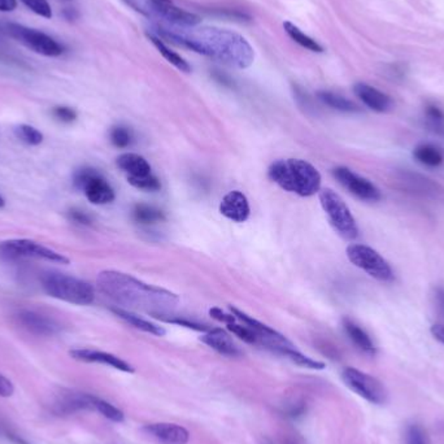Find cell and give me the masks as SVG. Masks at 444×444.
<instances>
[{
  "instance_id": "cell-1",
  "label": "cell",
  "mask_w": 444,
  "mask_h": 444,
  "mask_svg": "<svg viewBox=\"0 0 444 444\" xmlns=\"http://www.w3.org/2000/svg\"><path fill=\"white\" fill-rule=\"evenodd\" d=\"M190 27V30L160 29V35L178 46L220 60L230 67L239 69L251 67L255 52L241 34L218 27Z\"/></svg>"
},
{
  "instance_id": "cell-2",
  "label": "cell",
  "mask_w": 444,
  "mask_h": 444,
  "mask_svg": "<svg viewBox=\"0 0 444 444\" xmlns=\"http://www.w3.org/2000/svg\"><path fill=\"white\" fill-rule=\"evenodd\" d=\"M98 290L118 305L155 313H169L179 299L176 293L147 285L130 274L118 270H104L96 277Z\"/></svg>"
},
{
  "instance_id": "cell-3",
  "label": "cell",
  "mask_w": 444,
  "mask_h": 444,
  "mask_svg": "<svg viewBox=\"0 0 444 444\" xmlns=\"http://www.w3.org/2000/svg\"><path fill=\"white\" fill-rule=\"evenodd\" d=\"M268 173L281 189L299 196H312L321 189L319 170L304 160H278L270 165Z\"/></svg>"
},
{
  "instance_id": "cell-4",
  "label": "cell",
  "mask_w": 444,
  "mask_h": 444,
  "mask_svg": "<svg viewBox=\"0 0 444 444\" xmlns=\"http://www.w3.org/2000/svg\"><path fill=\"white\" fill-rule=\"evenodd\" d=\"M41 286L51 298L75 305H90L95 299V291L90 284L61 272L43 273Z\"/></svg>"
},
{
  "instance_id": "cell-5",
  "label": "cell",
  "mask_w": 444,
  "mask_h": 444,
  "mask_svg": "<svg viewBox=\"0 0 444 444\" xmlns=\"http://www.w3.org/2000/svg\"><path fill=\"white\" fill-rule=\"evenodd\" d=\"M0 259L6 261L35 259L61 265L69 264V259L63 253L30 239H8L0 242Z\"/></svg>"
},
{
  "instance_id": "cell-6",
  "label": "cell",
  "mask_w": 444,
  "mask_h": 444,
  "mask_svg": "<svg viewBox=\"0 0 444 444\" xmlns=\"http://www.w3.org/2000/svg\"><path fill=\"white\" fill-rule=\"evenodd\" d=\"M319 203L325 210L331 227L344 239L355 241L359 236V227L343 199L330 189L319 190Z\"/></svg>"
},
{
  "instance_id": "cell-7",
  "label": "cell",
  "mask_w": 444,
  "mask_h": 444,
  "mask_svg": "<svg viewBox=\"0 0 444 444\" xmlns=\"http://www.w3.org/2000/svg\"><path fill=\"white\" fill-rule=\"evenodd\" d=\"M348 260L355 267L364 270L369 276L382 282H390L394 279V272L390 264L372 247L365 244H350L345 250Z\"/></svg>"
},
{
  "instance_id": "cell-8",
  "label": "cell",
  "mask_w": 444,
  "mask_h": 444,
  "mask_svg": "<svg viewBox=\"0 0 444 444\" xmlns=\"http://www.w3.org/2000/svg\"><path fill=\"white\" fill-rule=\"evenodd\" d=\"M75 187L84 191L87 201L95 205H104L115 201L116 195L99 170L84 167L78 169L73 176Z\"/></svg>"
},
{
  "instance_id": "cell-9",
  "label": "cell",
  "mask_w": 444,
  "mask_h": 444,
  "mask_svg": "<svg viewBox=\"0 0 444 444\" xmlns=\"http://www.w3.org/2000/svg\"><path fill=\"white\" fill-rule=\"evenodd\" d=\"M8 30L15 39L23 43L29 50L34 51L35 53L47 58H56L64 53L63 44L38 29L20 24H9Z\"/></svg>"
},
{
  "instance_id": "cell-10",
  "label": "cell",
  "mask_w": 444,
  "mask_h": 444,
  "mask_svg": "<svg viewBox=\"0 0 444 444\" xmlns=\"http://www.w3.org/2000/svg\"><path fill=\"white\" fill-rule=\"evenodd\" d=\"M342 378L348 388L369 402L383 404L386 402L387 393L385 386L377 378L372 377L356 368L344 369Z\"/></svg>"
},
{
  "instance_id": "cell-11",
  "label": "cell",
  "mask_w": 444,
  "mask_h": 444,
  "mask_svg": "<svg viewBox=\"0 0 444 444\" xmlns=\"http://www.w3.org/2000/svg\"><path fill=\"white\" fill-rule=\"evenodd\" d=\"M338 182L361 201H378L382 195L376 184L367 178L356 175L351 169L339 167L333 170Z\"/></svg>"
},
{
  "instance_id": "cell-12",
  "label": "cell",
  "mask_w": 444,
  "mask_h": 444,
  "mask_svg": "<svg viewBox=\"0 0 444 444\" xmlns=\"http://www.w3.org/2000/svg\"><path fill=\"white\" fill-rule=\"evenodd\" d=\"M17 322L35 336H51L59 333L60 325L51 317L35 310H23L16 315Z\"/></svg>"
},
{
  "instance_id": "cell-13",
  "label": "cell",
  "mask_w": 444,
  "mask_h": 444,
  "mask_svg": "<svg viewBox=\"0 0 444 444\" xmlns=\"http://www.w3.org/2000/svg\"><path fill=\"white\" fill-rule=\"evenodd\" d=\"M143 431L160 444H187L190 440V433L176 424H151L146 425Z\"/></svg>"
},
{
  "instance_id": "cell-14",
  "label": "cell",
  "mask_w": 444,
  "mask_h": 444,
  "mask_svg": "<svg viewBox=\"0 0 444 444\" xmlns=\"http://www.w3.org/2000/svg\"><path fill=\"white\" fill-rule=\"evenodd\" d=\"M69 355L72 359L77 361L101 364V365H107V367L118 369V370L125 372V373H134V368L129 362H126L125 360L120 359L112 353H103V351H98V350H90V348H78V350H72Z\"/></svg>"
},
{
  "instance_id": "cell-15",
  "label": "cell",
  "mask_w": 444,
  "mask_h": 444,
  "mask_svg": "<svg viewBox=\"0 0 444 444\" xmlns=\"http://www.w3.org/2000/svg\"><path fill=\"white\" fill-rule=\"evenodd\" d=\"M220 212L234 222H244L250 217V204L244 194L235 190L224 196L220 203Z\"/></svg>"
},
{
  "instance_id": "cell-16",
  "label": "cell",
  "mask_w": 444,
  "mask_h": 444,
  "mask_svg": "<svg viewBox=\"0 0 444 444\" xmlns=\"http://www.w3.org/2000/svg\"><path fill=\"white\" fill-rule=\"evenodd\" d=\"M152 8L160 17L170 21L172 24L182 27H193L201 23V17L191 12L178 8L172 1L151 3Z\"/></svg>"
},
{
  "instance_id": "cell-17",
  "label": "cell",
  "mask_w": 444,
  "mask_h": 444,
  "mask_svg": "<svg viewBox=\"0 0 444 444\" xmlns=\"http://www.w3.org/2000/svg\"><path fill=\"white\" fill-rule=\"evenodd\" d=\"M353 91L368 108L374 110V112L383 113L391 108V106H393V101L387 94L378 90L370 84L359 82V84H355Z\"/></svg>"
},
{
  "instance_id": "cell-18",
  "label": "cell",
  "mask_w": 444,
  "mask_h": 444,
  "mask_svg": "<svg viewBox=\"0 0 444 444\" xmlns=\"http://www.w3.org/2000/svg\"><path fill=\"white\" fill-rule=\"evenodd\" d=\"M201 341L215 351L229 357H235L241 355V350L235 345L230 336L222 329H210V331H207L201 336Z\"/></svg>"
},
{
  "instance_id": "cell-19",
  "label": "cell",
  "mask_w": 444,
  "mask_h": 444,
  "mask_svg": "<svg viewBox=\"0 0 444 444\" xmlns=\"http://www.w3.org/2000/svg\"><path fill=\"white\" fill-rule=\"evenodd\" d=\"M118 167L127 177H144L151 175V165L138 153L126 152L118 158Z\"/></svg>"
},
{
  "instance_id": "cell-20",
  "label": "cell",
  "mask_w": 444,
  "mask_h": 444,
  "mask_svg": "<svg viewBox=\"0 0 444 444\" xmlns=\"http://www.w3.org/2000/svg\"><path fill=\"white\" fill-rule=\"evenodd\" d=\"M343 327L345 334L353 341V343L361 350L362 353H368V355H374L376 353V347L373 341L370 339V336L367 334V331L364 329H361L357 324H355L353 319H344Z\"/></svg>"
},
{
  "instance_id": "cell-21",
  "label": "cell",
  "mask_w": 444,
  "mask_h": 444,
  "mask_svg": "<svg viewBox=\"0 0 444 444\" xmlns=\"http://www.w3.org/2000/svg\"><path fill=\"white\" fill-rule=\"evenodd\" d=\"M110 310H112L118 317L124 319L125 322L130 324L132 326L142 330L144 333H150L152 336H165V329H163V327L156 325V324H152L150 321L137 316V315H134V313L130 312V310H124V308H120V307L110 308Z\"/></svg>"
},
{
  "instance_id": "cell-22",
  "label": "cell",
  "mask_w": 444,
  "mask_h": 444,
  "mask_svg": "<svg viewBox=\"0 0 444 444\" xmlns=\"http://www.w3.org/2000/svg\"><path fill=\"white\" fill-rule=\"evenodd\" d=\"M413 158L425 167L438 168L443 164L444 153L439 147L426 143V144H419L414 148Z\"/></svg>"
},
{
  "instance_id": "cell-23",
  "label": "cell",
  "mask_w": 444,
  "mask_h": 444,
  "mask_svg": "<svg viewBox=\"0 0 444 444\" xmlns=\"http://www.w3.org/2000/svg\"><path fill=\"white\" fill-rule=\"evenodd\" d=\"M148 38H150L152 44H153V46L158 49L160 53L164 56V59L169 61L173 67H176L178 70L184 72V73H190V72H191V67L189 65V63H187L184 58H181L175 51L170 50L168 46L160 39L159 37H156V35H153V34H148Z\"/></svg>"
},
{
  "instance_id": "cell-24",
  "label": "cell",
  "mask_w": 444,
  "mask_h": 444,
  "mask_svg": "<svg viewBox=\"0 0 444 444\" xmlns=\"http://www.w3.org/2000/svg\"><path fill=\"white\" fill-rule=\"evenodd\" d=\"M287 35L293 39V42L300 44L304 49L312 51V52H324V47L319 44L317 41H315L313 38H310V35L303 33L302 30L298 26L293 25L290 21H286L284 24Z\"/></svg>"
},
{
  "instance_id": "cell-25",
  "label": "cell",
  "mask_w": 444,
  "mask_h": 444,
  "mask_svg": "<svg viewBox=\"0 0 444 444\" xmlns=\"http://www.w3.org/2000/svg\"><path fill=\"white\" fill-rule=\"evenodd\" d=\"M319 99L330 108L341 110V112H357L359 107L353 101L344 98L339 94L331 91H319Z\"/></svg>"
},
{
  "instance_id": "cell-26",
  "label": "cell",
  "mask_w": 444,
  "mask_h": 444,
  "mask_svg": "<svg viewBox=\"0 0 444 444\" xmlns=\"http://www.w3.org/2000/svg\"><path fill=\"white\" fill-rule=\"evenodd\" d=\"M133 218L135 222L143 224V225H150V224H156L160 221L165 220V215L163 210H158L152 205L147 204H138L135 205L133 210Z\"/></svg>"
},
{
  "instance_id": "cell-27",
  "label": "cell",
  "mask_w": 444,
  "mask_h": 444,
  "mask_svg": "<svg viewBox=\"0 0 444 444\" xmlns=\"http://www.w3.org/2000/svg\"><path fill=\"white\" fill-rule=\"evenodd\" d=\"M278 353H281V355H285L290 360L295 362L296 365L303 367V368L313 369V370H322V369L326 368L325 362L310 359L308 356L299 353L296 348H293V345H285Z\"/></svg>"
},
{
  "instance_id": "cell-28",
  "label": "cell",
  "mask_w": 444,
  "mask_h": 444,
  "mask_svg": "<svg viewBox=\"0 0 444 444\" xmlns=\"http://www.w3.org/2000/svg\"><path fill=\"white\" fill-rule=\"evenodd\" d=\"M152 317L160 319V321H164V322H168V324H176L179 326L187 327V329H191V330H196V331H203V333H207L210 331V327L207 325H203L199 324L196 321L193 319H186V317H181V316H175V315H169V313H155L151 315Z\"/></svg>"
},
{
  "instance_id": "cell-29",
  "label": "cell",
  "mask_w": 444,
  "mask_h": 444,
  "mask_svg": "<svg viewBox=\"0 0 444 444\" xmlns=\"http://www.w3.org/2000/svg\"><path fill=\"white\" fill-rule=\"evenodd\" d=\"M92 408H94V411L99 412L106 419H110L113 422H124V419H125L124 412L120 411L113 404L99 399L96 396H94Z\"/></svg>"
},
{
  "instance_id": "cell-30",
  "label": "cell",
  "mask_w": 444,
  "mask_h": 444,
  "mask_svg": "<svg viewBox=\"0 0 444 444\" xmlns=\"http://www.w3.org/2000/svg\"><path fill=\"white\" fill-rule=\"evenodd\" d=\"M15 135H16L17 139H20L21 142L26 143L29 146H38L43 142V134L35 129L34 126L18 125L15 127Z\"/></svg>"
},
{
  "instance_id": "cell-31",
  "label": "cell",
  "mask_w": 444,
  "mask_h": 444,
  "mask_svg": "<svg viewBox=\"0 0 444 444\" xmlns=\"http://www.w3.org/2000/svg\"><path fill=\"white\" fill-rule=\"evenodd\" d=\"M109 138H110V142L115 147L126 148L133 142V133L126 126H115V127H112V130L109 133Z\"/></svg>"
},
{
  "instance_id": "cell-32",
  "label": "cell",
  "mask_w": 444,
  "mask_h": 444,
  "mask_svg": "<svg viewBox=\"0 0 444 444\" xmlns=\"http://www.w3.org/2000/svg\"><path fill=\"white\" fill-rule=\"evenodd\" d=\"M127 182L135 189L144 190V191H159L161 189V184L158 177L153 176L152 173L144 177H127Z\"/></svg>"
},
{
  "instance_id": "cell-33",
  "label": "cell",
  "mask_w": 444,
  "mask_h": 444,
  "mask_svg": "<svg viewBox=\"0 0 444 444\" xmlns=\"http://www.w3.org/2000/svg\"><path fill=\"white\" fill-rule=\"evenodd\" d=\"M229 331H231L233 334L238 336L239 339H242L246 343L256 344L259 343V336L252 330L251 327L247 325H238V324H229L227 325Z\"/></svg>"
},
{
  "instance_id": "cell-34",
  "label": "cell",
  "mask_w": 444,
  "mask_h": 444,
  "mask_svg": "<svg viewBox=\"0 0 444 444\" xmlns=\"http://www.w3.org/2000/svg\"><path fill=\"white\" fill-rule=\"evenodd\" d=\"M26 8L30 9L33 13L43 18L52 17V8H51L49 0H20Z\"/></svg>"
},
{
  "instance_id": "cell-35",
  "label": "cell",
  "mask_w": 444,
  "mask_h": 444,
  "mask_svg": "<svg viewBox=\"0 0 444 444\" xmlns=\"http://www.w3.org/2000/svg\"><path fill=\"white\" fill-rule=\"evenodd\" d=\"M425 115L428 118L429 124L436 130H443L444 129V112L436 106H428Z\"/></svg>"
},
{
  "instance_id": "cell-36",
  "label": "cell",
  "mask_w": 444,
  "mask_h": 444,
  "mask_svg": "<svg viewBox=\"0 0 444 444\" xmlns=\"http://www.w3.org/2000/svg\"><path fill=\"white\" fill-rule=\"evenodd\" d=\"M52 116L56 118L60 122H64V124H72L77 120V112L70 107H65V106H59V107H55L52 109Z\"/></svg>"
},
{
  "instance_id": "cell-37",
  "label": "cell",
  "mask_w": 444,
  "mask_h": 444,
  "mask_svg": "<svg viewBox=\"0 0 444 444\" xmlns=\"http://www.w3.org/2000/svg\"><path fill=\"white\" fill-rule=\"evenodd\" d=\"M408 444H426L425 434L422 431V429L419 425H412L408 429V434H407Z\"/></svg>"
},
{
  "instance_id": "cell-38",
  "label": "cell",
  "mask_w": 444,
  "mask_h": 444,
  "mask_svg": "<svg viewBox=\"0 0 444 444\" xmlns=\"http://www.w3.org/2000/svg\"><path fill=\"white\" fill-rule=\"evenodd\" d=\"M68 215H69V218H70L73 222L80 224V225H90L92 222L90 215H87L84 210L73 208V210H69Z\"/></svg>"
},
{
  "instance_id": "cell-39",
  "label": "cell",
  "mask_w": 444,
  "mask_h": 444,
  "mask_svg": "<svg viewBox=\"0 0 444 444\" xmlns=\"http://www.w3.org/2000/svg\"><path fill=\"white\" fill-rule=\"evenodd\" d=\"M15 393V386L9 378L0 373V398H11Z\"/></svg>"
},
{
  "instance_id": "cell-40",
  "label": "cell",
  "mask_w": 444,
  "mask_h": 444,
  "mask_svg": "<svg viewBox=\"0 0 444 444\" xmlns=\"http://www.w3.org/2000/svg\"><path fill=\"white\" fill-rule=\"evenodd\" d=\"M210 315L215 319H217L220 322H224V324H233L236 321V317H235L234 315H227L225 312H222V310H220V308H212L210 310Z\"/></svg>"
},
{
  "instance_id": "cell-41",
  "label": "cell",
  "mask_w": 444,
  "mask_h": 444,
  "mask_svg": "<svg viewBox=\"0 0 444 444\" xmlns=\"http://www.w3.org/2000/svg\"><path fill=\"white\" fill-rule=\"evenodd\" d=\"M430 333H431V336L436 338L438 342L444 344V325H439V324L433 325V326L430 327Z\"/></svg>"
},
{
  "instance_id": "cell-42",
  "label": "cell",
  "mask_w": 444,
  "mask_h": 444,
  "mask_svg": "<svg viewBox=\"0 0 444 444\" xmlns=\"http://www.w3.org/2000/svg\"><path fill=\"white\" fill-rule=\"evenodd\" d=\"M17 8V0H0V12H12Z\"/></svg>"
},
{
  "instance_id": "cell-43",
  "label": "cell",
  "mask_w": 444,
  "mask_h": 444,
  "mask_svg": "<svg viewBox=\"0 0 444 444\" xmlns=\"http://www.w3.org/2000/svg\"><path fill=\"white\" fill-rule=\"evenodd\" d=\"M436 299H438V304H439V308L442 310L444 313V290L443 288H439L436 291Z\"/></svg>"
},
{
  "instance_id": "cell-44",
  "label": "cell",
  "mask_w": 444,
  "mask_h": 444,
  "mask_svg": "<svg viewBox=\"0 0 444 444\" xmlns=\"http://www.w3.org/2000/svg\"><path fill=\"white\" fill-rule=\"evenodd\" d=\"M64 13H69V15H67V16H65L67 17L68 20H75V18L78 16V15H77L76 11H75V9L73 8L65 9V11H64Z\"/></svg>"
},
{
  "instance_id": "cell-45",
  "label": "cell",
  "mask_w": 444,
  "mask_h": 444,
  "mask_svg": "<svg viewBox=\"0 0 444 444\" xmlns=\"http://www.w3.org/2000/svg\"><path fill=\"white\" fill-rule=\"evenodd\" d=\"M6 205V201H4V198L0 195V208H3Z\"/></svg>"
},
{
  "instance_id": "cell-46",
  "label": "cell",
  "mask_w": 444,
  "mask_h": 444,
  "mask_svg": "<svg viewBox=\"0 0 444 444\" xmlns=\"http://www.w3.org/2000/svg\"><path fill=\"white\" fill-rule=\"evenodd\" d=\"M151 3H160V1H170V0H150Z\"/></svg>"
}]
</instances>
